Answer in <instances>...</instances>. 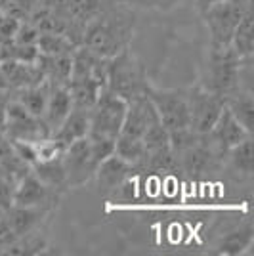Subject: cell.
Returning a JSON list of instances; mask_svg holds the SVG:
<instances>
[{
    "label": "cell",
    "instance_id": "12",
    "mask_svg": "<svg viewBox=\"0 0 254 256\" xmlns=\"http://www.w3.org/2000/svg\"><path fill=\"white\" fill-rule=\"evenodd\" d=\"M157 122H160V120L155 107L151 104V100L148 96L136 98V100L128 102L126 115H124L120 134L134 136V138H144V134L151 126H155Z\"/></svg>",
    "mask_w": 254,
    "mask_h": 256
},
{
    "label": "cell",
    "instance_id": "22",
    "mask_svg": "<svg viewBox=\"0 0 254 256\" xmlns=\"http://www.w3.org/2000/svg\"><path fill=\"white\" fill-rule=\"evenodd\" d=\"M226 107L237 117V120H239L246 130L252 132V124H254L252 90H241V88H237L233 94H230V96L226 98Z\"/></svg>",
    "mask_w": 254,
    "mask_h": 256
},
{
    "label": "cell",
    "instance_id": "13",
    "mask_svg": "<svg viewBox=\"0 0 254 256\" xmlns=\"http://www.w3.org/2000/svg\"><path fill=\"white\" fill-rule=\"evenodd\" d=\"M206 134L210 136L212 142H214L224 153L228 150H232V148H235L237 144L244 142V140L252 138V132L246 130L228 107H224L220 117L216 118L214 126H212L210 132H206Z\"/></svg>",
    "mask_w": 254,
    "mask_h": 256
},
{
    "label": "cell",
    "instance_id": "28",
    "mask_svg": "<svg viewBox=\"0 0 254 256\" xmlns=\"http://www.w3.org/2000/svg\"><path fill=\"white\" fill-rule=\"evenodd\" d=\"M20 22H22V20L14 18V16L6 14V12H0V44L8 42V40L14 38Z\"/></svg>",
    "mask_w": 254,
    "mask_h": 256
},
{
    "label": "cell",
    "instance_id": "30",
    "mask_svg": "<svg viewBox=\"0 0 254 256\" xmlns=\"http://www.w3.org/2000/svg\"><path fill=\"white\" fill-rule=\"evenodd\" d=\"M195 2H197V8H199V10H202L204 6H208V4H210V2H214V0H195Z\"/></svg>",
    "mask_w": 254,
    "mask_h": 256
},
{
    "label": "cell",
    "instance_id": "16",
    "mask_svg": "<svg viewBox=\"0 0 254 256\" xmlns=\"http://www.w3.org/2000/svg\"><path fill=\"white\" fill-rule=\"evenodd\" d=\"M48 212H50L48 208H29V206H16V204H10L6 208V216L16 239L38 230Z\"/></svg>",
    "mask_w": 254,
    "mask_h": 256
},
{
    "label": "cell",
    "instance_id": "21",
    "mask_svg": "<svg viewBox=\"0 0 254 256\" xmlns=\"http://www.w3.org/2000/svg\"><path fill=\"white\" fill-rule=\"evenodd\" d=\"M69 92H71V102L76 109H86L90 111L94 107L96 100L100 92L106 88V84L92 80V78H80V80H69Z\"/></svg>",
    "mask_w": 254,
    "mask_h": 256
},
{
    "label": "cell",
    "instance_id": "20",
    "mask_svg": "<svg viewBox=\"0 0 254 256\" xmlns=\"http://www.w3.org/2000/svg\"><path fill=\"white\" fill-rule=\"evenodd\" d=\"M50 88H52V84L48 80H44L40 84L25 86V88H20V90L12 92V98L18 100L34 117H42L44 107H46V102H48V94H50Z\"/></svg>",
    "mask_w": 254,
    "mask_h": 256
},
{
    "label": "cell",
    "instance_id": "17",
    "mask_svg": "<svg viewBox=\"0 0 254 256\" xmlns=\"http://www.w3.org/2000/svg\"><path fill=\"white\" fill-rule=\"evenodd\" d=\"M88 130H90V111L73 107L69 111V115L64 118V122L52 134V138L62 142L64 146H69V144H73L76 140L86 138Z\"/></svg>",
    "mask_w": 254,
    "mask_h": 256
},
{
    "label": "cell",
    "instance_id": "7",
    "mask_svg": "<svg viewBox=\"0 0 254 256\" xmlns=\"http://www.w3.org/2000/svg\"><path fill=\"white\" fill-rule=\"evenodd\" d=\"M50 128L46 126L42 117H34L25 107L10 98L6 106V130L4 138L10 142H40L44 138H50Z\"/></svg>",
    "mask_w": 254,
    "mask_h": 256
},
{
    "label": "cell",
    "instance_id": "10",
    "mask_svg": "<svg viewBox=\"0 0 254 256\" xmlns=\"http://www.w3.org/2000/svg\"><path fill=\"white\" fill-rule=\"evenodd\" d=\"M60 197V192L48 188L34 172L29 170L16 182L12 190V203L16 206H29V208H48L56 203Z\"/></svg>",
    "mask_w": 254,
    "mask_h": 256
},
{
    "label": "cell",
    "instance_id": "18",
    "mask_svg": "<svg viewBox=\"0 0 254 256\" xmlns=\"http://www.w3.org/2000/svg\"><path fill=\"white\" fill-rule=\"evenodd\" d=\"M224 166H228L235 174H239V178H243V180L252 178V172H254L252 138L244 140L241 144H237L235 148L226 151Z\"/></svg>",
    "mask_w": 254,
    "mask_h": 256
},
{
    "label": "cell",
    "instance_id": "25",
    "mask_svg": "<svg viewBox=\"0 0 254 256\" xmlns=\"http://www.w3.org/2000/svg\"><path fill=\"white\" fill-rule=\"evenodd\" d=\"M252 226L246 224L235 232H230L228 235H224L220 245H218V252L222 254H243L246 248H250L252 245Z\"/></svg>",
    "mask_w": 254,
    "mask_h": 256
},
{
    "label": "cell",
    "instance_id": "24",
    "mask_svg": "<svg viewBox=\"0 0 254 256\" xmlns=\"http://www.w3.org/2000/svg\"><path fill=\"white\" fill-rule=\"evenodd\" d=\"M113 155H116L118 159H122L128 164H132L134 168H138V166L144 164V160H146L144 140L134 138V136H126V134H118L115 140V151H113Z\"/></svg>",
    "mask_w": 254,
    "mask_h": 256
},
{
    "label": "cell",
    "instance_id": "19",
    "mask_svg": "<svg viewBox=\"0 0 254 256\" xmlns=\"http://www.w3.org/2000/svg\"><path fill=\"white\" fill-rule=\"evenodd\" d=\"M71 56L73 54H62V56H42V54H38L36 64L40 67L44 78L50 84H69Z\"/></svg>",
    "mask_w": 254,
    "mask_h": 256
},
{
    "label": "cell",
    "instance_id": "29",
    "mask_svg": "<svg viewBox=\"0 0 254 256\" xmlns=\"http://www.w3.org/2000/svg\"><path fill=\"white\" fill-rule=\"evenodd\" d=\"M12 92H0V140H4V130H6V106L10 102Z\"/></svg>",
    "mask_w": 254,
    "mask_h": 256
},
{
    "label": "cell",
    "instance_id": "5",
    "mask_svg": "<svg viewBox=\"0 0 254 256\" xmlns=\"http://www.w3.org/2000/svg\"><path fill=\"white\" fill-rule=\"evenodd\" d=\"M148 98L155 107L159 120L168 132L190 126V106L186 88H157L149 86Z\"/></svg>",
    "mask_w": 254,
    "mask_h": 256
},
{
    "label": "cell",
    "instance_id": "6",
    "mask_svg": "<svg viewBox=\"0 0 254 256\" xmlns=\"http://www.w3.org/2000/svg\"><path fill=\"white\" fill-rule=\"evenodd\" d=\"M250 8H243L232 0H214L201 10L202 22L210 34V44L214 46H230L237 25Z\"/></svg>",
    "mask_w": 254,
    "mask_h": 256
},
{
    "label": "cell",
    "instance_id": "15",
    "mask_svg": "<svg viewBox=\"0 0 254 256\" xmlns=\"http://www.w3.org/2000/svg\"><path fill=\"white\" fill-rule=\"evenodd\" d=\"M71 109H73V102H71L69 86L52 84L42 113V120L46 122V126L50 128V134H54L58 130V126L64 122V118L69 115Z\"/></svg>",
    "mask_w": 254,
    "mask_h": 256
},
{
    "label": "cell",
    "instance_id": "9",
    "mask_svg": "<svg viewBox=\"0 0 254 256\" xmlns=\"http://www.w3.org/2000/svg\"><path fill=\"white\" fill-rule=\"evenodd\" d=\"M186 92H188V106H190L191 130L199 134L210 132L216 118L220 117L222 109L226 107V98L208 92L199 84L186 88Z\"/></svg>",
    "mask_w": 254,
    "mask_h": 256
},
{
    "label": "cell",
    "instance_id": "4",
    "mask_svg": "<svg viewBox=\"0 0 254 256\" xmlns=\"http://www.w3.org/2000/svg\"><path fill=\"white\" fill-rule=\"evenodd\" d=\"M126 102L104 88L90 109V130L88 136L116 140L126 115Z\"/></svg>",
    "mask_w": 254,
    "mask_h": 256
},
{
    "label": "cell",
    "instance_id": "14",
    "mask_svg": "<svg viewBox=\"0 0 254 256\" xmlns=\"http://www.w3.org/2000/svg\"><path fill=\"white\" fill-rule=\"evenodd\" d=\"M0 73L6 78L12 92L25 86L44 82L42 71L36 62H18V60H0Z\"/></svg>",
    "mask_w": 254,
    "mask_h": 256
},
{
    "label": "cell",
    "instance_id": "26",
    "mask_svg": "<svg viewBox=\"0 0 254 256\" xmlns=\"http://www.w3.org/2000/svg\"><path fill=\"white\" fill-rule=\"evenodd\" d=\"M36 48L42 56H62V54H73L76 46L62 32H40Z\"/></svg>",
    "mask_w": 254,
    "mask_h": 256
},
{
    "label": "cell",
    "instance_id": "1",
    "mask_svg": "<svg viewBox=\"0 0 254 256\" xmlns=\"http://www.w3.org/2000/svg\"><path fill=\"white\" fill-rule=\"evenodd\" d=\"M136 29V14L124 6L104 8L86 25L82 46L102 58H113L126 50Z\"/></svg>",
    "mask_w": 254,
    "mask_h": 256
},
{
    "label": "cell",
    "instance_id": "8",
    "mask_svg": "<svg viewBox=\"0 0 254 256\" xmlns=\"http://www.w3.org/2000/svg\"><path fill=\"white\" fill-rule=\"evenodd\" d=\"M62 164H64L65 186L67 188H80V186L94 180L96 168H98L100 162L92 155L88 136L76 140V142L69 144L65 148Z\"/></svg>",
    "mask_w": 254,
    "mask_h": 256
},
{
    "label": "cell",
    "instance_id": "11",
    "mask_svg": "<svg viewBox=\"0 0 254 256\" xmlns=\"http://www.w3.org/2000/svg\"><path fill=\"white\" fill-rule=\"evenodd\" d=\"M132 172H134L132 164L118 159L116 155H109L96 168L94 180L98 186V193L104 197L115 195L128 184V180L132 178Z\"/></svg>",
    "mask_w": 254,
    "mask_h": 256
},
{
    "label": "cell",
    "instance_id": "2",
    "mask_svg": "<svg viewBox=\"0 0 254 256\" xmlns=\"http://www.w3.org/2000/svg\"><path fill=\"white\" fill-rule=\"evenodd\" d=\"M239 69L241 58L233 52L232 46L208 44V52L201 67V76L197 84L208 92L228 98L239 88Z\"/></svg>",
    "mask_w": 254,
    "mask_h": 256
},
{
    "label": "cell",
    "instance_id": "3",
    "mask_svg": "<svg viewBox=\"0 0 254 256\" xmlns=\"http://www.w3.org/2000/svg\"><path fill=\"white\" fill-rule=\"evenodd\" d=\"M149 86L151 82L148 73L130 48L107 60L106 88L115 96L122 98L126 104L136 98L148 96Z\"/></svg>",
    "mask_w": 254,
    "mask_h": 256
},
{
    "label": "cell",
    "instance_id": "23",
    "mask_svg": "<svg viewBox=\"0 0 254 256\" xmlns=\"http://www.w3.org/2000/svg\"><path fill=\"white\" fill-rule=\"evenodd\" d=\"M254 16H252V8L244 12V16L241 18V22L237 25V29L233 32L232 42L230 46L233 48V52L237 54L239 58H250L254 50Z\"/></svg>",
    "mask_w": 254,
    "mask_h": 256
},
{
    "label": "cell",
    "instance_id": "31",
    "mask_svg": "<svg viewBox=\"0 0 254 256\" xmlns=\"http://www.w3.org/2000/svg\"><path fill=\"white\" fill-rule=\"evenodd\" d=\"M4 4H6V0H0V10L4 8Z\"/></svg>",
    "mask_w": 254,
    "mask_h": 256
},
{
    "label": "cell",
    "instance_id": "27",
    "mask_svg": "<svg viewBox=\"0 0 254 256\" xmlns=\"http://www.w3.org/2000/svg\"><path fill=\"white\" fill-rule=\"evenodd\" d=\"M38 36H40V31H38L31 22L22 20L20 25H18V31H16V34H14L12 40L18 44H25V46H32V44H36Z\"/></svg>",
    "mask_w": 254,
    "mask_h": 256
}]
</instances>
